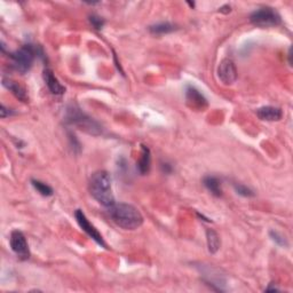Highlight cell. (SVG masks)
<instances>
[{
  "label": "cell",
  "mask_w": 293,
  "mask_h": 293,
  "mask_svg": "<svg viewBox=\"0 0 293 293\" xmlns=\"http://www.w3.org/2000/svg\"><path fill=\"white\" fill-rule=\"evenodd\" d=\"M206 242H207V248L208 252L212 254H215L220 250L221 246V240L218 233L213 229L206 230Z\"/></svg>",
  "instance_id": "obj_15"
},
{
  "label": "cell",
  "mask_w": 293,
  "mask_h": 293,
  "mask_svg": "<svg viewBox=\"0 0 293 293\" xmlns=\"http://www.w3.org/2000/svg\"><path fill=\"white\" fill-rule=\"evenodd\" d=\"M281 16L272 7H262L250 15V22L259 28H272L281 24Z\"/></svg>",
  "instance_id": "obj_5"
},
{
  "label": "cell",
  "mask_w": 293,
  "mask_h": 293,
  "mask_svg": "<svg viewBox=\"0 0 293 293\" xmlns=\"http://www.w3.org/2000/svg\"><path fill=\"white\" fill-rule=\"evenodd\" d=\"M256 116L261 120H266V122H278L283 117V111L281 108L266 105V107H261L256 110Z\"/></svg>",
  "instance_id": "obj_11"
},
{
  "label": "cell",
  "mask_w": 293,
  "mask_h": 293,
  "mask_svg": "<svg viewBox=\"0 0 293 293\" xmlns=\"http://www.w3.org/2000/svg\"><path fill=\"white\" fill-rule=\"evenodd\" d=\"M39 49L34 45H24L10 54L13 68L20 73H27L30 70L36 56H38Z\"/></svg>",
  "instance_id": "obj_4"
},
{
  "label": "cell",
  "mask_w": 293,
  "mask_h": 293,
  "mask_svg": "<svg viewBox=\"0 0 293 293\" xmlns=\"http://www.w3.org/2000/svg\"><path fill=\"white\" fill-rule=\"evenodd\" d=\"M75 218L77 220V222H78L80 228H82L84 232H85L87 235L92 238V240L97 242L100 246L107 248V244H105L103 237H102L100 233H98V230L89 221V219L86 218L85 213H84L82 210H76Z\"/></svg>",
  "instance_id": "obj_7"
},
{
  "label": "cell",
  "mask_w": 293,
  "mask_h": 293,
  "mask_svg": "<svg viewBox=\"0 0 293 293\" xmlns=\"http://www.w3.org/2000/svg\"><path fill=\"white\" fill-rule=\"evenodd\" d=\"M90 22L93 27L97 29V30H100V29L103 28L104 25V20L98 15H91L90 16Z\"/></svg>",
  "instance_id": "obj_20"
},
{
  "label": "cell",
  "mask_w": 293,
  "mask_h": 293,
  "mask_svg": "<svg viewBox=\"0 0 293 293\" xmlns=\"http://www.w3.org/2000/svg\"><path fill=\"white\" fill-rule=\"evenodd\" d=\"M230 6L229 5H225V6H222L221 8H219V12H221V13H229L230 12Z\"/></svg>",
  "instance_id": "obj_22"
},
{
  "label": "cell",
  "mask_w": 293,
  "mask_h": 293,
  "mask_svg": "<svg viewBox=\"0 0 293 293\" xmlns=\"http://www.w3.org/2000/svg\"><path fill=\"white\" fill-rule=\"evenodd\" d=\"M65 122L93 135H98L102 132V128L98 122H95L93 118H91L77 107H70L68 109Z\"/></svg>",
  "instance_id": "obj_3"
},
{
  "label": "cell",
  "mask_w": 293,
  "mask_h": 293,
  "mask_svg": "<svg viewBox=\"0 0 293 293\" xmlns=\"http://www.w3.org/2000/svg\"><path fill=\"white\" fill-rule=\"evenodd\" d=\"M43 76L44 80H45V84L47 87H49L50 93L54 95H63L65 93V87L62 85L60 80L55 77L52 69L45 68Z\"/></svg>",
  "instance_id": "obj_9"
},
{
  "label": "cell",
  "mask_w": 293,
  "mask_h": 293,
  "mask_svg": "<svg viewBox=\"0 0 293 293\" xmlns=\"http://www.w3.org/2000/svg\"><path fill=\"white\" fill-rule=\"evenodd\" d=\"M2 85L5 86L9 92H12V94L15 98H17L18 100H21L22 102H27V100H28L27 92H25V90L20 85V84L14 82L13 79L6 78L5 77V78L2 79Z\"/></svg>",
  "instance_id": "obj_12"
},
{
  "label": "cell",
  "mask_w": 293,
  "mask_h": 293,
  "mask_svg": "<svg viewBox=\"0 0 293 293\" xmlns=\"http://www.w3.org/2000/svg\"><path fill=\"white\" fill-rule=\"evenodd\" d=\"M9 245L12 251L18 258L22 260H28L30 258V250H29V244L25 238L24 234L20 230H13L10 233Z\"/></svg>",
  "instance_id": "obj_6"
},
{
  "label": "cell",
  "mask_w": 293,
  "mask_h": 293,
  "mask_svg": "<svg viewBox=\"0 0 293 293\" xmlns=\"http://www.w3.org/2000/svg\"><path fill=\"white\" fill-rule=\"evenodd\" d=\"M269 236L275 242V243H276L277 245H280V246H282V247H283V246L287 247L288 246L287 238L282 236L280 233L275 232V230H270V232H269Z\"/></svg>",
  "instance_id": "obj_19"
},
{
  "label": "cell",
  "mask_w": 293,
  "mask_h": 293,
  "mask_svg": "<svg viewBox=\"0 0 293 293\" xmlns=\"http://www.w3.org/2000/svg\"><path fill=\"white\" fill-rule=\"evenodd\" d=\"M162 167H163L164 172H166V173H170L171 170H172L171 166H170V165H168V164H163V165H162Z\"/></svg>",
  "instance_id": "obj_23"
},
{
  "label": "cell",
  "mask_w": 293,
  "mask_h": 293,
  "mask_svg": "<svg viewBox=\"0 0 293 293\" xmlns=\"http://www.w3.org/2000/svg\"><path fill=\"white\" fill-rule=\"evenodd\" d=\"M218 78L223 85H233L237 79V69L233 60L223 58L218 67Z\"/></svg>",
  "instance_id": "obj_8"
},
{
  "label": "cell",
  "mask_w": 293,
  "mask_h": 293,
  "mask_svg": "<svg viewBox=\"0 0 293 293\" xmlns=\"http://www.w3.org/2000/svg\"><path fill=\"white\" fill-rule=\"evenodd\" d=\"M31 185L34 186V188L38 192L40 195L45 196V197H49V196H52L53 195V188L49 185H46V183H44L39 180H31Z\"/></svg>",
  "instance_id": "obj_17"
},
{
  "label": "cell",
  "mask_w": 293,
  "mask_h": 293,
  "mask_svg": "<svg viewBox=\"0 0 293 293\" xmlns=\"http://www.w3.org/2000/svg\"><path fill=\"white\" fill-rule=\"evenodd\" d=\"M186 98L188 103L192 104L193 108L204 109L207 105V100L200 92L194 86H188L186 90Z\"/></svg>",
  "instance_id": "obj_10"
},
{
  "label": "cell",
  "mask_w": 293,
  "mask_h": 293,
  "mask_svg": "<svg viewBox=\"0 0 293 293\" xmlns=\"http://www.w3.org/2000/svg\"><path fill=\"white\" fill-rule=\"evenodd\" d=\"M150 167H151V153L148 146H142L141 148V157L138 162V168L141 174L149 173Z\"/></svg>",
  "instance_id": "obj_13"
},
{
  "label": "cell",
  "mask_w": 293,
  "mask_h": 293,
  "mask_svg": "<svg viewBox=\"0 0 293 293\" xmlns=\"http://www.w3.org/2000/svg\"><path fill=\"white\" fill-rule=\"evenodd\" d=\"M89 190L93 198L104 207H111L116 204L111 189V178L107 171H98L92 174L89 182Z\"/></svg>",
  "instance_id": "obj_2"
},
{
  "label": "cell",
  "mask_w": 293,
  "mask_h": 293,
  "mask_svg": "<svg viewBox=\"0 0 293 293\" xmlns=\"http://www.w3.org/2000/svg\"><path fill=\"white\" fill-rule=\"evenodd\" d=\"M234 188H235L238 195H241L243 197H253L254 196L253 190L247 188L246 186L242 185V183H235V185H234Z\"/></svg>",
  "instance_id": "obj_18"
},
{
  "label": "cell",
  "mask_w": 293,
  "mask_h": 293,
  "mask_svg": "<svg viewBox=\"0 0 293 293\" xmlns=\"http://www.w3.org/2000/svg\"><path fill=\"white\" fill-rule=\"evenodd\" d=\"M203 185L212 195L215 197H220L222 195V188H221V181L217 177H212L207 175L203 179Z\"/></svg>",
  "instance_id": "obj_14"
},
{
  "label": "cell",
  "mask_w": 293,
  "mask_h": 293,
  "mask_svg": "<svg viewBox=\"0 0 293 293\" xmlns=\"http://www.w3.org/2000/svg\"><path fill=\"white\" fill-rule=\"evenodd\" d=\"M109 215L113 222L125 230H135L144 223V217L137 207L131 204H113L108 208Z\"/></svg>",
  "instance_id": "obj_1"
},
{
  "label": "cell",
  "mask_w": 293,
  "mask_h": 293,
  "mask_svg": "<svg viewBox=\"0 0 293 293\" xmlns=\"http://www.w3.org/2000/svg\"><path fill=\"white\" fill-rule=\"evenodd\" d=\"M0 113H1V118H6V117L14 115V113H15V112H14L13 110L6 108L3 104H1V109H0Z\"/></svg>",
  "instance_id": "obj_21"
},
{
  "label": "cell",
  "mask_w": 293,
  "mask_h": 293,
  "mask_svg": "<svg viewBox=\"0 0 293 293\" xmlns=\"http://www.w3.org/2000/svg\"><path fill=\"white\" fill-rule=\"evenodd\" d=\"M188 5H190L192 7H194V6H195V3H194V2H193V3H192V2H188Z\"/></svg>",
  "instance_id": "obj_24"
},
{
  "label": "cell",
  "mask_w": 293,
  "mask_h": 293,
  "mask_svg": "<svg viewBox=\"0 0 293 293\" xmlns=\"http://www.w3.org/2000/svg\"><path fill=\"white\" fill-rule=\"evenodd\" d=\"M175 30H177V25L172 24L170 22H162V23H157L149 27V31L153 35H166Z\"/></svg>",
  "instance_id": "obj_16"
}]
</instances>
